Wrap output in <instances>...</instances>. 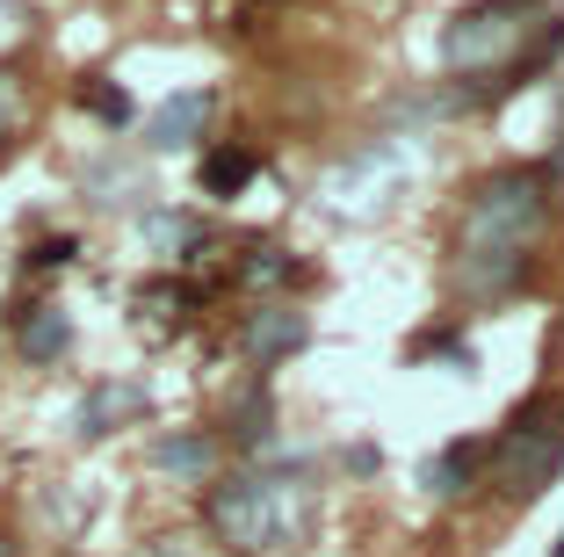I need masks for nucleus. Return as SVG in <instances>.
Segmentation results:
<instances>
[{
	"label": "nucleus",
	"mask_w": 564,
	"mask_h": 557,
	"mask_svg": "<svg viewBox=\"0 0 564 557\" xmlns=\"http://www.w3.org/2000/svg\"><path fill=\"white\" fill-rule=\"evenodd\" d=\"M30 261H36V268H66V261H73V239H44Z\"/></svg>",
	"instance_id": "nucleus-16"
},
{
	"label": "nucleus",
	"mask_w": 564,
	"mask_h": 557,
	"mask_svg": "<svg viewBox=\"0 0 564 557\" xmlns=\"http://www.w3.org/2000/svg\"><path fill=\"white\" fill-rule=\"evenodd\" d=\"M261 174V160H253L247 146H217V152H203V196H239V189H247V181Z\"/></svg>",
	"instance_id": "nucleus-10"
},
{
	"label": "nucleus",
	"mask_w": 564,
	"mask_h": 557,
	"mask_svg": "<svg viewBox=\"0 0 564 557\" xmlns=\"http://www.w3.org/2000/svg\"><path fill=\"white\" fill-rule=\"evenodd\" d=\"M478 471H485V442H448L442 457L420 463V485H427L434 500H464V492L478 485Z\"/></svg>",
	"instance_id": "nucleus-7"
},
{
	"label": "nucleus",
	"mask_w": 564,
	"mask_h": 557,
	"mask_svg": "<svg viewBox=\"0 0 564 557\" xmlns=\"http://www.w3.org/2000/svg\"><path fill=\"white\" fill-rule=\"evenodd\" d=\"M210 87H182V95H166L160 109L145 116V146L152 152H188L203 138V124H210Z\"/></svg>",
	"instance_id": "nucleus-5"
},
{
	"label": "nucleus",
	"mask_w": 564,
	"mask_h": 557,
	"mask_svg": "<svg viewBox=\"0 0 564 557\" xmlns=\"http://www.w3.org/2000/svg\"><path fill=\"white\" fill-rule=\"evenodd\" d=\"M225 427H232V442H261V435H268V392H261V384H247V392L232 398Z\"/></svg>",
	"instance_id": "nucleus-12"
},
{
	"label": "nucleus",
	"mask_w": 564,
	"mask_h": 557,
	"mask_svg": "<svg viewBox=\"0 0 564 557\" xmlns=\"http://www.w3.org/2000/svg\"><path fill=\"white\" fill-rule=\"evenodd\" d=\"M30 124V81H22L15 66H0V146Z\"/></svg>",
	"instance_id": "nucleus-13"
},
{
	"label": "nucleus",
	"mask_w": 564,
	"mask_h": 557,
	"mask_svg": "<svg viewBox=\"0 0 564 557\" xmlns=\"http://www.w3.org/2000/svg\"><path fill=\"white\" fill-rule=\"evenodd\" d=\"M304 341H312L304 312H282V304H261V312L247 319V355H253V369H275V362H282V355H297Z\"/></svg>",
	"instance_id": "nucleus-6"
},
{
	"label": "nucleus",
	"mask_w": 564,
	"mask_h": 557,
	"mask_svg": "<svg viewBox=\"0 0 564 557\" xmlns=\"http://www.w3.org/2000/svg\"><path fill=\"white\" fill-rule=\"evenodd\" d=\"M312 514H318L312 485L290 478V471H239V478H217V485L203 492V522L247 557L297 550V543L312 536Z\"/></svg>",
	"instance_id": "nucleus-2"
},
{
	"label": "nucleus",
	"mask_w": 564,
	"mask_h": 557,
	"mask_svg": "<svg viewBox=\"0 0 564 557\" xmlns=\"http://www.w3.org/2000/svg\"><path fill=\"white\" fill-rule=\"evenodd\" d=\"M15 347L30 362H58L73 347V319L58 312V304H30V312L15 319Z\"/></svg>",
	"instance_id": "nucleus-8"
},
{
	"label": "nucleus",
	"mask_w": 564,
	"mask_h": 557,
	"mask_svg": "<svg viewBox=\"0 0 564 557\" xmlns=\"http://www.w3.org/2000/svg\"><path fill=\"white\" fill-rule=\"evenodd\" d=\"M290 276H297V261H282V246H253L247 282H290Z\"/></svg>",
	"instance_id": "nucleus-15"
},
{
	"label": "nucleus",
	"mask_w": 564,
	"mask_h": 557,
	"mask_svg": "<svg viewBox=\"0 0 564 557\" xmlns=\"http://www.w3.org/2000/svg\"><path fill=\"white\" fill-rule=\"evenodd\" d=\"M550 239V174L543 167H492L470 189L448 246V276L464 304H507L535 276V254Z\"/></svg>",
	"instance_id": "nucleus-1"
},
{
	"label": "nucleus",
	"mask_w": 564,
	"mask_h": 557,
	"mask_svg": "<svg viewBox=\"0 0 564 557\" xmlns=\"http://www.w3.org/2000/svg\"><path fill=\"white\" fill-rule=\"evenodd\" d=\"M0 557H22V550H15V543H8V536H0Z\"/></svg>",
	"instance_id": "nucleus-17"
},
{
	"label": "nucleus",
	"mask_w": 564,
	"mask_h": 557,
	"mask_svg": "<svg viewBox=\"0 0 564 557\" xmlns=\"http://www.w3.org/2000/svg\"><path fill=\"white\" fill-rule=\"evenodd\" d=\"M152 463L160 471H182V478H210L217 442L210 435H166V442H152Z\"/></svg>",
	"instance_id": "nucleus-11"
},
{
	"label": "nucleus",
	"mask_w": 564,
	"mask_h": 557,
	"mask_svg": "<svg viewBox=\"0 0 564 557\" xmlns=\"http://www.w3.org/2000/svg\"><path fill=\"white\" fill-rule=\"evenodd\" d=\"M80 109H95L109 131H123V124H131V95H123V87H109L101 73H95V81H80Z\"/></svg>",
	"instance_id": "nucleus-14"
},
{
	"label": "nucleus",
	"mask_w": 564,
	"mask_h": 557,
	"mask_svg": "<svg viewBox=\"0 0 564 557\" xmlns=\"http://www.w3.org/2000/svg\"><path fill=\"white\" fill-rule=\"evenodd\" d=\"M138 413H145V392H138V384H95L87 406H80V435L95 442V435H109L117 420H138Z\"/></svg>",
	"instance_id": "nucleus-9"
},
{
	"label": "nucleus",
	"mask_w": 564,
	"mask_h": 557,
	"mask_svg": "<svg viewBox=\"0 0 564 557\" xmlns=\"http://www.w3.org/2000/svg\"><path fill=\"white\" fill-rule=\"evenodd\" d=\"M485 471L507 500H535L564 471V392H535L529 406L507 413L499 442L485 449Z\"/></svg>",
	"instance_id": "nucleus-4"
},
{
	"label": "nucleus",
	"mask_w": 564,
	"mask_h": 557,
	"mask_svg": "<svg viewBox=\"0 0 564 557\" xmlns=\"http://www.w3.org/2000/svg\"><path fill=\"white\" fill-rule=\"evenodd\" d=\"M535 15H543V0H478V8H464L442 30V66L448 73H507V87H521L543 58L564 51V36L543 51H521L535 36Z\"/></svg>",
	"instance_id": "nucleus-3"
}]
</instances>
